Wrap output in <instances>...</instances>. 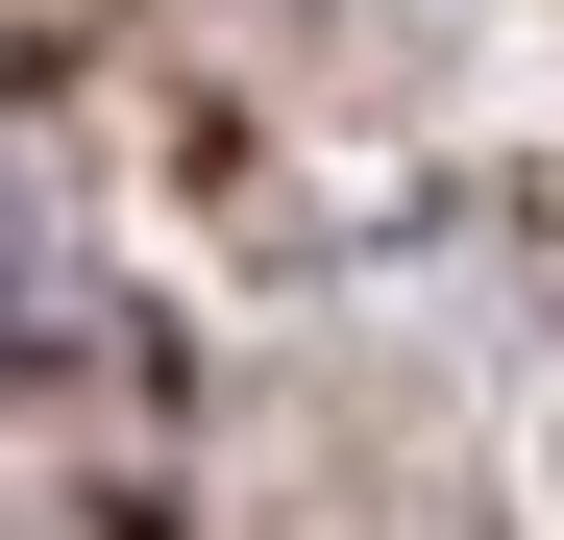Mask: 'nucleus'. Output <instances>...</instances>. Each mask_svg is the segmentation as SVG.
Instances as JSON below:
<instances>
[{"instance_id":"1","label":"nucleus","mask_w":564,"mask_h":540,"mask_svg":"<svg viewBox=\"0 0 564 540\" xmlns=\"http://www.w3.org/2000/svg\"><path fill=\"white\" fill-rule=\"evenodd\" d=\"M0 270H25V222H0Z\"/></svg>"}]
</instances>
